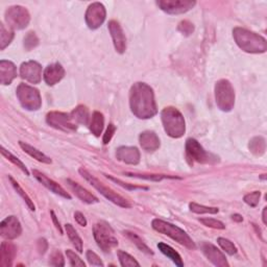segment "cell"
Masks as SVG:
<instances>
[{
  "label": "cell",
  "instance_id": "f35d334b",
  "mask_svg": "<svg viewBox=\"0 0 267 267\" xmlns=\"http://www.w3.org/2000/svg\"><path fill=\"white\" fill-rule=\"evenodd\" d=\"M24 48L27 51H30L31 49H34L38 45H39V38L37 37L35 31H29L26 34V36L24 37Z\"/></svg>",
  "mask_w": 267,
  "mask_h": 267
},
{
  "label": "cell",
  "instance_id": "3957f363",
  "mask_svg": "<svg viewBox=\"0 0 267 267\" xmlns=\"http://www.w3.org/2000/svg\"><path fill=\"white\" fill-rule=\"evenodd\" d=\"M165 133L174 139L182 138L186 133V123L182 113L174 107H167L161 112Z\"/></svg>",
  "mask_w": 267,
  "mask_h": 267
},
{
  "label": "cell",
  "instance_id": "e0dca14e",
  "mask_svg": "<svg viewBox=\"0 0 267 267\" xmlns=\"http://www.w3.org/2000/svg\"><path fill=\"white\" fill-rule=\"evenodd\" d=\"M108 28L113 39L115 50L118 53H124L126 50V38L119 22L116 20H111L108 24Z\"/></svg>",
  "mask_w": 267,
  "mask_h": 267
},
{
  "label": "cell",
  "instance_id": "30bf717a",
  "mask_svg": "<svg viewBox=\"0 0 267 267\" xmlns=\"http://www.w3.org/2000/svg\"><path fill=\"white\" fill-rule=\"evenodd\" d=\"M4 19L9 28L11 29H24L30 21V15L28 11L21 5H13L5 11Z\"/></svg>",
  "mask_w": 267,
  "mask_h": 267
},
{
  "label": "cell",
  "instance_id": "816d5d0a",
  "mask_svg": "<svg viewBox=\"0 0 267 267\" xmlns=\"http://www.w3.org/2000/svg\"><path fill=\"white\" fill-rule=\"evenodd\" d=\"M232 219L234 221L241 222V221H243V217H242L240 214H234V215H232Z\"/></svg>",
  "mask_w": 267,
  "mask_h": 267
},
{
  "label": "cell",
  "instance_id": "f1b7e54d",
  "mask_svg": "<svg viewBox=\"0 0 267 267\" xmlns=\"http://www.w3.org/2000/svg\"><path fill=\"white\" fill-rule=\"evenodd\" d=\"M248 148L253 155L261 157L264 155L266 150V141L263 137H254L248 143Z\"/></svg>",
  "mask_w": 267,
  "mask_h": 267
},
{
  "label": "cell",
  "instance_id": "4fadbf2b",
  "mask_svg": "<svg viewBox=\"0 0 267 267\" xmlns=\"http://www.w3.org/2000/svg\"><path fill=\"white\" fill-rule=\"evenodd\" d=\"M196 4L193 0H158L157 5L169 15H180L192 10Z\"/></svg>",
  "mask_w": 267,
  "mask_h": 267
},
{
  "label": "cell",
  "instance_id": "52a82bcc",
  "mask_svg": "<svg viewBox=\"0 0 267 267\" xmlns=\"http://www.w3.org/2000/svg\"><path fill=\"white\" fill-rule=\"evenodd\" d=\"M186 157L189 163L199 164H216L219 162V158L205 150L199 142L193 138L186 140Z\"/></svg>",
  "mask_w": 267,
  "mask_h": 267
},
{
  "label": "cell",
  "instance_id": "60d3db41",
  "mask_svg": "<svg viewBox=\"0 0 267 267\" xmlns=\"http://www.w3.org/2000/svg\"><path fill=\"white\" fill-rule=\"evenodd\" d=\"M199 221L203 223L205 226H208V228H212L216 230H224L225 225L217 219H214V218H200Z\"/></svg>",
  "mask_w": 267,
  "mask_h": 267
},
{
  "label": "cell",
  "instance_id": "7a4b0ae2",
  "mask_svg": "<svg viewBox=\"0 0 267 267\" xmlns=\"http://www.w3.org/2000/svg\"><path fill=\"white\" fill-rule=\"evenodd\" d=\"M233 38L240 49L247 53H264L267 50L266 39L254 31L235 27L233 29Z\"/></svg>",
  "mask_w": 267,
  "mask_h": 267
},
{
  "label": "cell",
  "instance_id": "ba28073f",
  "mask_svg": "<svg viewBox=\"0 0 267 267\" xmlns=\"http://www.w3.org/2000/svg\"><path fill=\"white\" fill-rule=\"evenodd\" d=\"M215 100L219 110L231 112L235 106V90L228 79H219L215 84Z\"/></svg>",
  "mask_w": 267,
  "mask_h": 267
},
{
  "label": "cell",
  "instance_id": "44dd1931",
  "mask_svg": "<svg viewBox=\"0 0 267 267\" xmlns=\"http://www.w3.org/2000/svg\"><path fill=\"white\" fill-rule=\"evenodd\" d=\"M16 77H17V67H16V65L11 61H0V83H1V85H11Z\"/></svg>",
  "mask_w": 267,
  "mask_h": 267
},
{
  "label": "cell",
  "instance_id": "b9f144b4",
  "mask_svg": "<svg viewBox=\"0 0 267 267\" xmlns=\"http://www.w3.org/2000/svg\"><path fill=\"white\" fill-rule=\"evenodd\" d=\"M66 256L69 259V262H70L71 266H74V267H85L86 266L85 262L73 252V250L67 249Z\"/></svg>",
  "mask_w": 267,
  "mask_h": 267
},
{
  "label": "cell",
  "instance_id": "f907efd6",
  "mask_svg": "<svg viewBox=\"0 0 267 267\" xmlns=\"http://www.w3.org/2000/svg\"><path fill=\"white\" fill-rule=\"evenodd\" d=\"M50 215H51L52 221H53V224L55 225L56 230L59 231V233L61 234V235H63V230H62V226H61V224H60V221L58 220V218H56V215L54 214V212H53V211H51V212H50Z\"/></svg>",
  "mask_w": 267,
  "mask_h": 267
},
{
  "label": "cell",
  "instance_id": "8fae6325",
  "mask_svg": "<svg viewBox=\"0 0 267 267\" xmlns=\"http://www.w3.org/2000/svg\"><path fill=\"white\" fill-rule=\"evenodd\" d=\"M46 122L51 127L65 133L75 132L77 129V125L71 119L70 114L63 112L53 111L48 113L46 116Z\"/></svg>",
  "mask_w": 267,
  "mask_h": 267
},
{
  "label": "cell",
  "instance_id": "74e56055",
  "mask_svg": "<svg viewBox=\"0 0 267 267\" xmlns=\"http://www.w3.org/2000/svg\"><path fill=\"white\" fill-rule=\"evenodd\" d=\"M217 243L219 244V246L224 250V252L230 255V256H234L237 254V247L235 246V244L233 243V242L229 239L223 238V237H219L217 239Z\"/></svg>",
  "mask_w": 267,
  "mask_h": 267
},
{
  "label": "cell",
  "instance_id": "277c9868",
  "mask_svg": "<svg viewBox=\"0 0 267 267\" xmlns=\"http://www.w3.org/2000/svg\"><path fill=\"white\" fill-rule=\"evenodd\" d=\"M151 226L152 229L157 231L158 233L168 236L169 238H171L172 240L176 241L177 243L187 247L188 249L196 248V245L194 243V241L191 239V237L177 225H174L165 220L159 219V218H155V219L151 221Z\"/></svg>",
  "mask_w": 267,
  "mask_h": 267
},
{
  "label": "cell",
  "instance_id": "f5cc1de1",
  "mask_svg": "<svg viewBox=\"0 0 267 267\" xmlns=\"http://www.w3.org/2000/svg\"><path fill=\"white\" fill-rule=\"evenodd\" d=\"M266 211H267V208L265 207L263 209V212H262V220H263V223L266 225L267 224V220H266Z\"/></svg>",
  "mask_w": 267,
  "mask_h": 267
},
{
  "label": "cell",
  "instance_id": "681fc988",
  "mask_svg": "<svg viewBox=\"0 0 267 267\" xmlns=\"http://www.w3.org/2000/svg\"><path fill=\"white\" fill-rule=\"evenodd\" d=\"M74 219H75V221H76L79 225H82V226H86V225H87V219H86V217L84 216L83 213L75 212V213H74Z\"/></svg>",
  "mask_w": 267,
  "mask_h": 267
},
{
  "label": "cell",
  "instance_id": "d4e9b609",
  "mask_svg": "<svg viewBox=\"0 0 267 267\" xmlns=\"http://www.w3.org/2000/svg\"><path fill=\"white\" fill-rule=\"evenodd\" d=\"M19 145H20V147L22 148V150L24 152H26L27 155L30 156L31 158H34L37 161L41 162V163H44V164H51V159L49 157H47L45 153H43L42 151H40L36 147L31 146V145H29L28 143L20 141Z\"/></svg>",
  "mask_w": 267,
  "mask_h": 267
},
{
  "label": "cell",
  "instance_id": "836d02e7",
  "mask_svg": "<svg viewBox=\"0 0 267 267\" xmlns=\"http://www.w3.org/2000/svg\"><path fill=\"white\" fill-rule=\"evenodd\" d=\"M124 174L126 176L137 177V179H142V180L152 181V182H160L164 179H180V177L177 176H169L164 174H138V173H129V172H125Z\"/></svg>",
  "mask_w": 267,
  "mask_h": 267
},
{
  "label": "cell",
  "instance_id": "cb8c5ba5",
  "mask_svg": "<svg viewBox=\"0 0 267 267\" xmlns=\"http://www.w3.org/2000/svg\"><path fill=\"white\" fill-rule=\"evenodd\" d=\"M139 142L141 147L148 152L156 151L160 148V139L155 132L151 131H145L140 134L139 136Z\"/></svg>",
  "mask_w": 267,
  "mask_h": 267
},
{
  "label": "cell",
  "instance_id": "ac0fdd59",
  "mask_svg": "<svg viewBox=\"0 0 267 267\" xmlns=\"http://www.w3.org/2000/svg\"><path fill=\"white\" fill-rule=\"evenodd\" d=\"M32 175L35 176V179L41 183L44 187H46L48 190H50L51 192H53L54 194H58V195L66 198V199H71V195L70 194L65 190L62 186H60L58 183H55L53 180L49 179V177L46 176L44 173H42L41 171L37 170V169H34L32 170Z\"/></svg>",
  "mask_w": 267,
  "mask_h": 267
},
{
  "label": "cell",
  "instance_id": "1f68e13d",
  "mask_svg": "<svg viewBox=\"0 0 267 267\" xmlns=\"http://www.w3.org/2000/svg\"><path fill=\"white\" fill-rule=\"evenodd\" d=\"M124 235H125L129 240H131V241L133 242V243L141 250V252H143V253H145V254H147V255H153L152 250H151L146 244H145V243H144V241H143L138 235H136L135 233L129 232V231H125V232H124Z\"/></svg>",
  "mask_w": 267,
  "mask_h": 267
},
{
  "label": "cell",
  "instance_id": "d590c367",
  "mask_svg": "<svg viewBox=\"0 0 267 267\" xmlns=\"http://www.w3.org/2000/svg\"><path fill=\"white\" fill-rule=\"evenodd\" d=\"M190 211L196 214H217L219 212L218 208L214 207H207L204 205H199L196 203H190L189 204Z\"/></svg>",
  "mask_w": 267,
  "mask_h": 267
},
{
  "label": "cell",
  "instance_id": "7bdbcfd3",
  "mask_svg": "<svg viewBox=\"0 0 267 267\" xmlns=\"http://www.w3.org/2000/svg\"><path fill=\"white\" fill-rule=\"evenodd\" d=\"M177 30H179L181 34L184 36H190L193 34L194 31V25L188 20H184L179 23V26H177Z\"/></svg>",
  "mask_w": 267,
  "mask_h": 267
},
{
  "label": "cell",
  "instance_id": "9c48e42d",
  "mask_svg": "<svg viewBox=\"0 0 267 267\" xmlns=\"http://www.w3.org/2000/svg\"><path fill=\"white\" fill-rule=\"evenodd\" d=\"M16 95L21 106L27 111H38L42 107V98L39 90L26 84H20Z\"/></svg>",
  "mask_w": 267,
  "mask_h": 267
},
{
  "label": "cell",
  "instance_id": "d6a6232c",
  "mask_svg": "<svg viewBox=\"0 0 267 267\" xmlns=\"http://www.w3.org/2000/svg\"><path fill=\"white\" fill-rule=\"evenodd\" d=\"M9 180L11 181V183H12V185H13L14 189L16 190V192H17V193L19 194V195L22 197V199H23L24 201H25V204L28 206L29 210H31V211H35L36 207H35V205H34V201H32V200L30 199V197L27 195V193L22 189V187L19 185V183H18L17 181H15V180H14V177L11 176V175H9Z\"/></svg>",
  "mask_w": 267,
  "mask_h": 267
},
{
  "label": "cell",
  "instance_id": "7c38bea8",
  "mask_svg": "<svg viewBox=\"0 0 267 267\" xmlns=\"http://www.w3.org/2000/svg\"><path fill=\"white\" fill-rule=\"evenodd\" d=\"M107 17V11L104 5L100 2H93L88 6L85 15V20L90 29L99 28Z\"/></svg>",
  "mask_w": 267,
  "mask_h": 267
},
{
  "label": "cell",
  "instance_id": "f6af8a7d",
  "mask_svg": "<svg viewBox=\"0 0 267 267\" xmlns=\"http://www.w3.org/2000/svg\"><path fill=\"white\" fill-rule=\"evenodd\" d=\"M86 258L91 266H103V262L100 260V258L92 250H88L86 253Z\"/></svg>",
  "mask_w": 267,
  "mask_h": 267
},
{
  "label": "cell",
  "instance_id": "db71d44e",
  "mask_svg": "<svg viewBox=\"0 0 267 267\" xmlns=\"http://www.w3.org/2000/svg\"><path fill=\"white\" fill-rule=\"evenodd\" d=\"M266 179V174H262L261 176V180H265Z\"/></svg>",
  "mask_w": 267,
  "mask_h": 267
},
{
  "label": "cell",
  "instance_id": "f546056e",
  "mask_svg": "<svg viewBox=\"0 0 267 267\" xmlns=\"http://www.w3.org/2000/svg\"><path fill=\"white\" fill-rule=\"evenodd\" d=\"M65 230H66L67 236L71 241L72 245L75 247L78 253H83V240L79 237L76 230L73 228V225L70 223L65 224Z\"/></svg>",
  "mask_w": 267,
  "mask_h": 267
},
{
  "label": "cell",
  "instance_id": "83f0119b",
  "mask_svg": "<svg viewBox=\"0 0 267 267\" xmlns=\"http://www.w3.org/2000/svg\"><path fill=\"white\" fill-rule=\"evenodd\" d=\"M104 126V117L100 112L95 111L92 114V118L90 123H89V128H90L91 133L95 137H99L103 131Z\"/></svg>",
  "mask_w": 267,
  "mask_h": 267
},
{
  "label": "cell",
  "instance_id": "2e32d148",
  "mask_svg": "<svg viewBox=\"0 0 267 267\" xmlns=\"http://www.w3.org/2000/svg\"><path fill=\"white\" fill-rule=\"evenodd\" d=\"M0 234L5 239L14 240L22 234V226L16 216H9L0 223Z\"/></svg>",
  "mask_w": 267,
  "mask_h": 267
},
{
  "label": "cell",
  "instance_id": "5b68a950",
  "mask_svg": "<svg viewBox=\"0 0 267 267\" xmlns=\"http://www.w3.org/2000/svg\"><path fill=\"white\" fill-rule=\"evenodd\" d=\"M78 171H79L80 175H82L89 184L93 186V187L97 191H98L102 196L106 197L108 200L112 201L113 204H115L121 208H125V209H128V208L132 207L131 203H129L128 200H126L124 197H122L121 195H119V194H117L116 192L113 191L111 188L107 187L106 185H103V183H101L98 179H96V177L89 172L87 169L79 168Z\"/></svg>",
  "mask_w": 267,
  "mask_h": 267
},
{
  "label": "cell",
  "instance_id": "603a6c76",
  "mask_svg": "<svg viewBox=\"0 0 267 267\" xmlns=\"http://www.w3.org/2000/svg\"><path fill=\"white\" fill-rule=\"evenodd\" d=\"M66 183L67 185L69 186V188L73 191V193L75 194V195L82 200L84 201V203L86 204H96L98 203V198H97L96 196H94L93 194L88 191L86 188H84L83 186H80L78 183L72 181L70 179L66 180Z\"/></svg>",
  "mask_w": 267,
  "mask_h": 267
},
{
  "label": "cell",
  "instance_id": "ab89813d",
  "mask_svg": "<svg viewBox=\"0 0 267 267\" xmlns=\"http://www.w3.org/2000/svg\"><path fill=\"white\" fill-rule=\"evenodd\" d=\"M260 197H261V192L260 191H254V192H250L248 194H246V195L243 197V200L244 203L246 205H248L249 207H257L259 201H260Z\"/></svg>",
  "mask_w": 267,
  "mask_h": 267
},
{
  "label": "cell",
  "instance_id": "4dcf8cb0",
  "mask_svg": "<svg viewBox=\"0 0 267 267\" xmlns=\"http://www.w3.org/2000/svg\"><path fill=\"white\" fill-rule=\"evenodd\" d=\"M14 37V30L11 28L6 29L3 23H0V49L4 50L12 43Z\"/></svg>",
  "mask_w": 267,
  "mask_h": 267
},
{
  "label": "cell",
  "instance_id": "6da1fadb",
  "mask_svg": "<svg viewBox=\"0 0 267 267\" xmlns=\"http://www.w3.org/2000/svg\"><path fill=\"white\" fill-rule=\"evenodd\" d=\"M129 107L139 119H149L157 115L158 107L152 88L145 83H135L129 91Z\"/></svg>",
  "mask_w": 267,
  "mask_h": 267
},
{
  "label": "cell",
  "instance_id": "ee69618b",
  "mask_svg": "<svg viewBox=\"0 0 267 267\" xmlns=\"http://www.w3.org/2000/svg\"><path fill=\"white\" fill-rule=\"evenodd\" d=\"M49 264L51 266L62 267L65 265V260L60 250H53L49 258Z\"/></svg>",
  "mask_w": 267,
  "mask_h": 267
},
{
  "label": "cell",
  "instance_id": "e575fe53",
  "mask_svg": "<svg viewBox=\"0 0 267 267\" xmlns=\"http://www.w3.org/2000/svg\"><path fill=\"white\" fill-rule=\"evenodd\" d=\"M117 255H118L119 262H120V264L122 267H134V266L139 267L140 266L139 262L137 261L134 257H132L129 254L123 252V250H118Z\"/></svg>",
  "mask_w": 267,
  "mask_h": 267
},
{
  "label": "cell",
  "instance_id": "4316f807",
  "mask_svg": "<svg viewBox=\"0 0 267 267\" xmlns=\"http://www.w3.org/2000/svg\"><path fill=\"white\" fill-rule=\"evenodd\" d=\"M158 248L160 249V252L162 254H164L167 258L170 259V260L179 267H183L184 266V262L182 260L181 255L176 252L175 249H173L170 245H168L166 243H163V242H160L158 243Z\"/></svg>",
  "mask_w": 267,
  "mask_h": 267
},
{
  "label": "cell",
  "instance_id": "c3c4849f",
  "mask_svg": "<svg viewBox=\"0 0 267 267\" xmlns=\"http://www.w3.org/2000/svg\"><path fill=\"white\" fill-rule=\"evenodd\" d=\"M48 248V243H47V240L44 239V238H41L38 240V250L40 254H45V252Z\"/></svg>",
  "mask_w": 267,
  "mask_h": 267
},
{
  "label": "cell",
  "instance_id": "8d00e7d4",
  "mask_svg": "<svg viewBox=\"0 0 267 267\" xmlns=\"http://www.w3.org/2000/svg\"><path fill=\"white\" fill-rule=\"evenodd\" d=\"M1 153H2V156H3L4 158H6L10 162H12V163H13L15 166L19 167V168L21 169V170H22L24 173H25L26 175H29V172H28V170H27L26 166L24 165L23 162L20 161L17 157H15L12 152H10L9 150H6L4 147H1Z\"/></svg>",
  "mask_w": 267,
  "mask_h": 267
},
{
  "label": "cell",
  "instance_id": "7402d4cb",
  "mask_svg": "<svg viewBox=\"0 0 267 267\" xmlns=\"http://www.w3.org/2000/svg\"><path fill=\"white\" fill-rule=\"evenodd\" d=\"M17 255V246L13 242L3 241L0 246V265L2 267H11Z\"/></svg>",
  "mask_w": 267,
  "mask_h": 267
},
{
  "label": "cell",
  "instance_id": "8992f818",
  "mask_svg": "<svg viewBox=\"0 0 267 267\" xmlns=\"http://www.w3.org/2000/svg\"><path fill=\"white\" fill-rule=\"evenodd\" d=\"M93 236L98 247L104 253H110L118 245V239L112 226L106 221H99L93 226Z\"/></svg>",
  "mask_w": 267,
  "mask_h": 267
},
{
  "label": "cell",
  "instance_id": "5bb4252c",
  "mask_svg": "<svg viewBox=\"0 0 267 267\" xmlns=\"http://www.w3.org/2000/svg\"><path fill=\"white\" fill-rule=\"evenodd\" d=\"M20 76L30 84H39L42 79V66L36 61L22 63L20 67Z\"/></svg>",
  "mask_w": 267,
  "mask_h": 267
},
{
  "label": "cell",
  "instance_id": "bcb514c9",
  "mask_svg": "<svg viewBox=\"0 0 267 267\" xmlns=\"http://www.w3.org/2000/svg\"><path fill=\"white\" fill-rule=\"evenodd\" d=\"M104 175H106V177H108L109 180H111V181H113V182L117 183V184L120 185V186H122V187L125 188V189H128V190H147V187H140V186H132V185H129V184H126V183L121 182L120 180L115 179V177H113V176H111V175H108V174H104Z\"/></svg>",
  "mask_w": 267,
  "mask_h": 267
},
{
  "label": "cell",
  "instance_id": "d6986e66",
  "mask_svg": "<svg viewBox=\"0 0 267 267\" xmlns=\"http://www.w3.org/2000/svg\"><path fill=\"white\" fill-rule=\"evenodd\" d=\"M118 161L127 165H138L140 163V151L135 146H120L116 150Z\"/></svg>",
  "mask_w": 267,
  "mask_h": 267
},
{
  "label": "cell",
  "instance_id": "ffe728a7",
  "mask_svg": "<svg viewBox=\"0 0 267 267\" xmlns=\"http://www.w3.org/2000/svg\"><path fill=\"white\" fill-rule=\"evenodd\" d=\"M64 76H65V69L60 63L48 65L43 73L44 80L48 86H54L58 83H60L64 78Z\"/></svg>",
  "mask_w": 267,
  "mask_h": 267
},
{
  "label": "cell",
  "instance_id": "7dc6e473",
  "mask_svg": "<svg viewBox=\"0 0 267 267\" xmlns=\"http://www.w3.org/2000/svg\"><path fill=\"white\" fill-rule=\"evenodd\" d=\"M115 132H116V126L113 123H110L108 128H107L106 133H104V135H103V139H102L103 144H109L110 143V141L112 140Z\"/></svg>",
  "mask_w": 267,
  "mask_h": 267
},
{
  "label": "cell",
  "instance_id": "484cf974",
  "mask_svg": "<svg viewBox=\"0 0 267 267\" xmlns=\"http://www.w3.org/2000/svg\"><path fill=\"white\" fill-rule=\"evenodd\" d=\"M70 117L73 120V122L82 125L89 124V119H90V114H89V110L85 106H78L73 111L70 113Z\"/></svg>",
  "mask_w": 267,
  "mask_h": 267
},
{
  "label": "cell",
  "instance_id": "9a60e30c",
  "mask_svg": "<svg viewBox=\"0 0 267 267\" xmlns=\"http://www.w3.org/2000/svg\"><path fill=\"white\" fill-rule=\"evenodd\" d=\"M200 249L208 260L213 265L218 267H229V263L228 260H226L225 255L214 244L204 241L203 243L200 244Z\"/></svg>",
  "mask_w": 267,
  "mask_h": 267
}]
</instances>
